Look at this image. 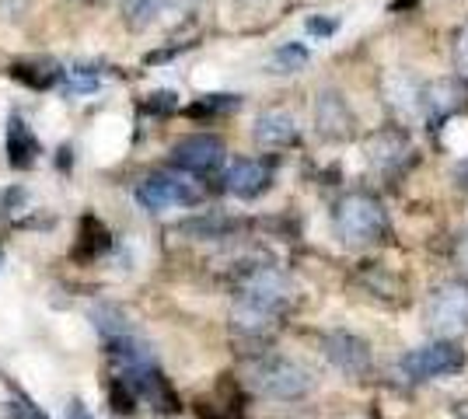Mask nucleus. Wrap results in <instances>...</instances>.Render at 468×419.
Masks as SVG:
<instances>
[{
  "label": "nucleus",
  "mask_w": 468,
  "mask_h": 419,
  "mask_svg": "<svg viewBox=\"0 0 468 419\" xmlns=\"http://www.w3.org/2000/svg\"><path fill=\"white\" fill-rule=\"evenodd\" d=\"M291 300V283L283 273H276L270 266H259L238 287V308H234V325L245 332H266L283 304Z\"/></svg>",
  "instance_id": "1"
},
{
  "label": "nucleus",
  "mask_w": 468,
  "mask_h": 419,
  "mask_svg": "<svg viewBox=\"0 0 468 419\" xmlns=\"http://www.w3.org/2000/svg\"><path fill=\"white\" fill-rule=\"evenodd\" d=\"M332 231L346 248H367L391 235L385 203L371 193H346L332 206Z\"/></svg>",
  "instance_id": "2"
},
{
  "label": "nucleus",
  "mask_w": 468,
  "mask_h": 419,
  "mask_svg": "<svg viewBox=\"0 0 468 419\" xmlns=\"http://www.w3.org/2000/svg\"><path fill=\"white\" fill-rule=\"evenodd\" d=\"M249 384H252L259 395L280 402L304 399L312 392V378L301 363H293L287 357H259L249 363Z\"/></svg>",
  "instance_id": "3"
},
{
  "label": "nucleus",
  "mask_w": 468,
  "mask_h": 419,
  "mask_svg": "<svg viewBox=\"0 0 468 419\" xmlns=\"http://www.w3.org/2000/svg\"><path fill=\"white\" fill-rule=\"evenodd\" d=\"M465 350L451 340L427 342L420 350H410L406 357L399 360V371L410 381H430V378H451L458 371H465Z\"/></svg>",
  "instance_id": "4"
},
{
  "label": "nucleus",
  "mask_w": 468,
  "mask_h": 419,
  "mask_svg": "<svg viewBox=\"0 0 468 419\" xmlns=\"http://www.w3.org/2000/svg\"><path fill=\"white\" fill-rule=\"evenodd\" d=\"M427 321L441 340L468 332V279H448L433 290L427 304Z\"/></svg>",
  "instance_id": "5"
},
{
  "label": "nucleus",
  "mask_w": 468,
  "mask_h": 419,
  "mask_svg": "<svg viewBox=\"0 0 468 419\" xmlns=\"http://www.w3.org/2000/svg\"><path fill=\"white\" fill-rule=\"evenodd\" d=\"M203 200V189L186 175H172V172H154L137 185V203L151 214L161 210H176V206H196Z\"/></svg>",
  "instance_id": "6"
},
{
  "label": "nucleus",
  "mask_w": 468,
  "mask_h": 419,
  "mask_svg": "<svg viewBox=\"0 0 468 419\" xmlns=\"http://www.w3.org/2000/svg\"><path fill=\"white\" fill-rule=\"evenodd\" d=\"M224 158H228V147L214 133H193L172 147V161L186 175H214V172H220Z\"/></svg>",
  "instance_id": "7"
},
{
  "label": "nucleus",
  "mask_w": 468,
  "mask_h": 419,
  "mask_svg": "<svg viewBox=\"0 0 468 419\" xmlns=\"http://www.w3.org/2000/svg\"><path fill=\"white\" fill-rule=\"evenodd\" d=\"M325 357L332 360V367H339L346 378H364L371 374V346L353 336V332H329L325 340Z\"/></svg>",
  "instance_id": "8"
},
{
  "label": "nucleus",
  "mask_w": 468,
  "mask_h": 419,
  "mask_svg": "<svg viewBox=\"0 0 468 419\" xmlns=\"http://www.w3.org/2000/svg\"><path fill=\"white\" fill-rule=\"evenodd\" d=\"M270 185H273V168L266 161H255V158L234 161L231 168H228V175H224V189L231 196H238V200H255Z\"/></svg>",
  "instance_id": "9"
},
{
  "label": "nucleus",
  "mask_w": 468,
  "mask_h": 419,
  "mask_svg": "<svg viewBox=\"0 0 468 419\" xmlns=\"http://www.w3.org/2000/svg\"><path fill=\"white\" fill-rule=\"evenodd\" d=\"M252 137L259 147H266V151H280V147H291L297 143V120H293L291 112H283V109H270V112H262L259 120H255V130Z\"/></svg>",
  "instance_id": "10"
},
{
  "label": "nucleus",
  "mask_w": 468,
  "mask_h": 419,
  "mask_svg": "<svg viewBox=\"0 0 468 419\" xmlns=\"http://www.w3.org/2000/svg\"><path fill=\"white\" fill-rule=\"evenodd\" d=\"M39 154H42V143L32 133V126L21 120V116H11L7 120V164L25 172V168H32L39 161Z\"/></svg>",
  "instance_id": "11"
},
{
  "label": "nucleus",
  "mask_w": 468,
  "mask_h": 419,
  "mask_svg": "<svg viewBox=\"0 0 468 419\" xmlns=\"http://www.w3.org/2000/svg\"><path fill=\"white\" fill-rule=\"evenodd\" d=\"M367 154H371V161L381 168V172H395L402 161L410 158V140L402 137V133H374L371 140H367Z\"/></svg>",
  "instance_id": "12"
},
{
  "label": "nucleus",
  "mask_w": 468,
  "mask_h": 419,
  "mask_svg": "<svg viewBox=\"0 0 468 419\" xmlns=\"http://www.w3.org/2000/svg\"><path fill=\"white\" fill-rule=\"evenodd\" d=\"M350 112H346V105L339 95H322L318 101V130L322 133H329V137H346L350 133Z\"/></svg>",
  "instance_id": "13"
},
{
  "label": "nucleus",
  "mask_w": 468,
  "mask_h": 419,
  "mask_svg": "<svg viewBox=\"0 0 468 419\" xmlns=\"http://www.w3.org/2000/svg\"><path fill=\"white\" fill-rule=\"evenodd\" d=\"M78 259H95L101 256L105 248H109V231H105V224L98 217H84L80 220V235H78Z\"/></svg>",
  "instance_id": "14"
},
{
  "label": "nucleus",
  "mask_w": 468,
  "mask_h": 419,
  "mask_svg": "<svg viewBox=\"0 0 468 419\" xmlns=\"http://www.w3.org/2000/svg\"><path fill=\"white\" fill-rule=\"evenodd\" d=\"M11 78L28 84V88H49L59 78V70L49 60H25V63H11Z\"/></svg>",
  "instance_id": "15"
},
{
  "label": "nucleus",
  "mask_w": 468,
  "mask_h": 419,
  "mask_svg": "<svg viewBox=\"0 0 468 419\" xmlns=\"http://www.w3.org/2000/svg\"><path fill=\"white\" fill-rule=\"evenodd\" d=\"M91 319H95V329L101 332V340H105V342L119 340V336H130L126 315H122L119 308H112V304H101V308H95V311H91Z\"/></svg>",
  "instance_id": "16"
},
{
  "label": "nucleus",
  "mask_w": 468,
  "mask_h": 419,
  "mask_svg": "<svg viewBox=\"0 0 468 419\" xmlns=\"http://www.w3.org/2000/svg\"><path fill=\"white\" fill-rule=\"evenodd\" d=\"M238 105H241L238 95H203L189 105V116H220V112H231Z\"/></svg>",
  "instance_id": "17"
},
{
  "label": "nucleus",
  "mask_w": 468,
  "mask_h": 419,
  "mask_svg": "<svg viewBox=\"0 0 468 419\" xmlns=\"http://www.w3.org/2000/svg\"><path fill=\"white\" fill-rule=\"evenodd\" d=\"M454 70L462 80H468V25H462L454 36Z\"/></svg>",
  "instance_id": "18"
},
{
  "label": "nucleus",
  "mask_w": 468,
  "mask_h": 419,
  "mask_svg": "<svg viewBox=\"0 0 468 419\" xmlns=\"http://www.w3.org/2000/svg\"><path fill=\"white\" fill-rule=\"evenodd\" d=\"M304 60H308V49H301V46H283V49L276 53V63H280L283 70H297Z\"/></svg>",
  "instance_id": "19"
},
{
  "label": "nucleus",
  "mask_w": 468,
  "mask_h": 419,
  "mask_svg": "<svg viewBox=\"0 0 468 419\" xmlns=\"http://www.w3.org/2000/svg\"><path fill=\"white\" fill-rule=\"evenodd\" d=\"M176 109H178V95H172V91L147 95V112H176Z\"/></svg>",
  "instance_id": "20"
},
{
  "label": "nucleus",
  "mask_w": 468,
  "mask_h": 419,
  "mask_svg": "<svg viewBox=\"0 0 468 419\" xmlns=\"http://www.w3.org/2000/svg\"><path fill=\"white\" fill-rule=\"evenodd\" d=\"M67 78L74 80V91H95L98 88V74H91L88 67H74V70H67Z\"/></svg>",
  "instance_id": "21"
},
{
  "label": "nucleus",
  "mask_w": 468,
  "mask_h": 419,
  "mask_svg": "<svg viewBox=\"0 0 468 419\" xmlns=\"http://www.w3.org/2000/svg\"><path fill=\"white\" fill-rule=\"evenodd\" d=\"M335 25H339L335 18H312L308 21V32H312V36H332Z\"/></svg>",
  "instance_id": "22"
},
{
  "label": "nucleus",
  "mask_w": 468,
  "mask_h": 419,
  "mask_svg": "<svg viewBox=\"0 0 468 419\" xmlns=\"http://www.w3.org/2000/svg\"><path fill=\"white\" fill-rule=\"evenodd\" d=\"M67 419H95L88 413V405L84 402H70V409H67Z\"/></svg>",
  "instance_id": "23"
},
{
  "label": "nucleus",
  "mask_w": 468,
  "mask_h": 419,
  "mask_svg": "<svg viewBox=\"0 0 468 419\" xmlns=\"http://www.w3.org/2000/svg\"><path fill=\"white\" fill-rule=\"evenodd\" d=\"M458 262L468 269V231H462V238H458Z\"/></svg>",
  "instance_id": "24"
},
{
  "label": "nucleus",
  "mask_w": 468,
  "mask_h": 419,
  "mask_svg": "<svg viewBox=\"0 0 468 419\" xmlns=\"http://www.w3.org/2000/svg\"><path fill=\"white\" fill-rule=\"evenodd\" d=\"M346 419H364V416H346Z\"/></svg>",
  "instance_id": "25"
}]
</instances>
